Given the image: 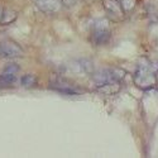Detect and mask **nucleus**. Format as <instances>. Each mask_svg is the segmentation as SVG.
<instances>
[{
    "instance_id": "nucleus-12",
    "label": "nucleus",
    "mask_w": 158,
    "mask_h": 158,
    "mask_svg": "<svg viewBox=\"0 0 158 158\" xmlns=\"http://www.w3.org/2000/svg\"><path fill=\"white\" fill-rule=\"evenodd\" d=\"M137 4H138V0H120V5L123 11L125 13V15L130 14L137 8Z\"/></svg>"
},
{
    "instance_id": "nucleus-5",
    "label": "nucleus",
    "mask_w": 158,
    "mask_h": 158,
    "mask_svg": "<svg viewBox=\"0 0 158 158\" xmlns=\"http://www.w3.org/2000/svg\"><path fill=\"white\" fill-rule=\"evenodd\" d=\"M94 70V64L90 60L81 58V60H76L72 61L71 63L64 66V71L69 73L73 75H81V73H93Z\"/></svg>"
},
{
    "instance_id": "nucleus-11",
    "label": "nucleus",
    "mask_w": 158,
    "mask_h": 158,
    "mask_svg": "<svg viewBox=\"0 0 158 158\" xmlns=\"http://www.w3.org/2000/svg\"><path fill=\"white\" fill-rule=\"evenodd\" d=\"M15 80H17V75L3 72L0 75V87H9L15 82Z\"/></svg>"
},
{
    "instance_id": "nucleus-16",
    "label": "nucleus",
    "mask_w": 158,
    "mask_h": 158,
    "mask_svg": "<svg viewBox=\"0 0 158 158\" xmlns=\"http://www.w3.org/2000/svg\"><path fill=\"white\" fill-rule=\"evenodd\" d=\"M3 9H4V8L0 5V18H2V14H3Z\"/></svg>"
},
{
    "instance_id": "nucleus-4",
    "label": "nucleus",
    "mask_w": 158,
    "mask_h": 158,
    "mask_svg": "<svg viewBox=\"0 0 158 158\" xmlns=\"http://www.w3.org/2000/svg\"><path fill=\"white\" fill-rule=\"evenodd\" d=\"M125 72L123 70H116V69H106V70H101L99 72H96L95 75H93V81L96 86L102 85L108 81H122L124 78Z\"/></svg>"
},
{
    "instance_id": "nucleus-6",
    "label": "nucleus",
    "mask_w": 158,
    "mask_h": 158,
    "mask_svg": "<svg viewBox=\"0 0 158 158\" xmlns=\"http://www.w3.org/2000/svg\"><path fill=\"white\" fill-rule=\"evenodd\" d=\"M49 87H52L53 90L58 91V93L67 94V95H77V94H80V89H78L76 85L71 84L69 80H66V78H56V80L51 81Z\"/></svg>"
},
{
    "instance_id": "nucleus-3",
    "label": "nucleus",
    "mask_w": 158,
    "mask_h": 158,
    "mask_svg": "<svg viewBox=\"0 0 158 158\" xmlns=\"http://www.w3.org/2000/svg\"><path fill=\"white\" fill-rule=\"evenodd\" d=\"M102 8L109 20L114 23H120L122 20H124L125 13L122 9L120 0H102Z\"/></svg>"
},
{
    "instance_id": "nucleus-9",
    "label": "nucleus",
    "mask_w": 158,
    "mask_h": 158,
    "mask_svg": "<svg viewBox=\"0 0 158 158\" xmlns=\"http://www.w3.org/2000/svg\"><path fill=\"white\" fill-rule=\"evenodd\" d=\"M96 90H98V93H100L105 96L115 95L122 90V81H118V80L108 81V82H105L102 85L96 86Z\"/></svg>"
},
{
    "instance_id": "nucleus-10",
    "label": "nucleus",
    "mask_w": 158,
    "mask_h": 158,
    "mask_svg": "<svg viewBox=\"0 0 158 158\" xmlns=\"http://www.w3.org/2000/svg\"><path fill=\"white\" fill-rule=\"evenodd\" d=\"M18 18V11L11 9V8H4L3 9V14L0 18V25H6L13 23Z\"/></svg>"
},
{
    "instance_id": "nucleus-15",
    "label": "nucleus",
    "mask_w": 158,
    "mask_h": 158,
    "mask_svg": "<svg viewBox=\"0 0 158 158\" xmlns=\"http://www.w3.org/2000/svg\"><path fill=\"white\" fill-rule=\"evenodd\" d=\"M76 2H77V0H62V3H63L64 5H67V6H72V5H75Z\"/></svg>"
},
{
    "instance_id": "nucleus-13",
    "label": "nucleus",
    "mask_w": 158,
    "mask_h": 158,
    "mask_svg": "<svg viewBox=\"0 0 158 158\" xmlns=\"http://www.w3.org/2000/svg\"><path fill=\"white\" fill-rule=\"evenodd\" d=\"M20 82L24 87H34L37 85V77L34 75H24Z\"/></svg>"
},
{
    "instance_id": "nucleus-8",
    "label": "nucleus",
    "mask_w": 158,
    "mask_h": 158,
    "mask_svg": "<svg viewBox=\"0 0 158 158\" xmlns=\"http://www.w3.org/2000/svg\"><path fill=\"white\" fill-rule=\"evenodd\" d=\"M62 0H37L38 9L46 14H56L62 8Z\"/></svg>"
},
{
    "instance_id": "nucleus-2",
    "label": "nucleus",
    "mask_w": 158,
    "mask_h": 158,
    "mask_svg": "<svg viewBox=\"0 0 158 158\" xmlns=\"http://www.w3.org/2000/svg\"><path fill=\"white\" fill-rule=\"evenodd\" d=\"M111 37L110 23L106 19H98L94 22L93 28H91V41L96 46H101L109 42Z\"/></svg>"
},
{
    "instance_id": "nucleus-1",
    "label": "nucleus",
    "mask_w": 158,
    "mask_h": 158,
    "mask_svg": "<svg viewBox=\"0 0 158 158\" xmlns=\"http://www.w3.org/2000/svg\"><path fill=\"white\" fill-rule=\"evenodd\" d=\"M133 81L137 87L142 90H149L157 85V76L152 66L149 64H139L134 73Z\"/></svg>"
},
{
    "instance_id": "nucleus-7",
    "label": "nucleus",
    "mask_w": 158,
    "mask_h": 158,
    "mask_svg": "<svg viewBox=\"0 0 158 158\" xmlns=\"http://www.w3.org/2000/svg\"><path fill=\"white\" fill-rule=\"evenodd\" d=\"M24 55L23 48L13 41H3L0 42V56L8 58H15Z\"/></svg>"
},
{
    "instance_id": "nucleus-14",
    "label": "nucleus",
    "mask_w": 158,
    "mask_h": 158,
    "mask_svg": "<svg viewBox=\"0 0 158 158\" xmlns=\"http://www.w3.org/2000/svg\"><path fill=\"white\" fill-rule=\"evenodd\" d=\"M3 72H5V73H11V75H17V73L19 72V66H18L17 63H9L6 67L4 69Z\"/></svg>"
}]
</instances>
